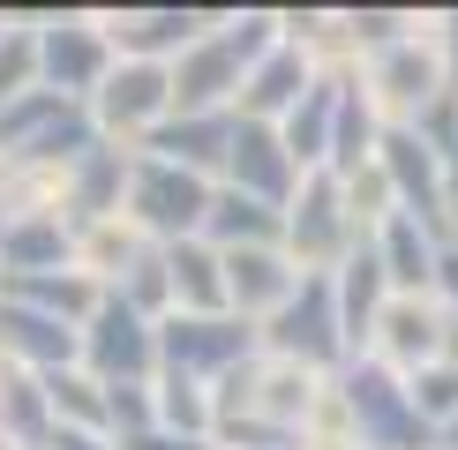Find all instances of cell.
Returning a JSON list of instances; mask_svg holds the SVG:
<instances>
[{
	"mask_svg": "<svg viewBox=\"0 0 458 450\" xmlns=\"http://www.w3.org/2000/svg\"><path fill=\"white\" fill-rule=\"evenodd\" d=\"M338 398H346L353 443L360 450H436V428L413 412V390L398 383L384 361H360L338 375Z\"/></svg>",
	"mask_w": 458,
	"mask_h": 450,
	"instance_id": "6da1fadb",
	"label": "cell"
},
{
	"mask_svg": "<svg viewBox=\"0 0 458 450\" xmlns=\"http://www.w3.org/2000/svg\"><path fill=\"white\" fill-rule=\"evenodd\" d=\"M98 121H90L75 98H61V90H30V98H15L8 112H0V150L23 165H68L83 158V150H98Z\"/></svg>",
	"mask_w": 458,
	"mask_h": 450,
	"instance_id": "7a4b0ae2",
	"label": "cell"
},
{
	"mask_svg": "<svg viewBox=\"0 0 458 450\" xmlns=\"http://www.w3.org/2000/svg\"><path fill=\"white\" fill-rule=\"evenodd\" d=\"M211 196H218V188L203 180V173H188V165L136 158V180H128V225L158 233V248H174V240H203Z\"/></svg>",
	"mask_w": 458,
	"mask_h": 450,
	"instance_id": "3957f363",
	"label": "cell"
},
{
	"mask_svg": "<svg viewBox=\"0 0 458 450\" xmlns=\"http://www.w3.org/2000/svg\"><path fill=\"white\" fill-rule=\"evenodd\" d=\"M263 346L278 361H301V368H331L346 353V315H338V278H301V293L263 323Z\"/></svg>",
	"mask_w": 458,
	"mask_h": 450,
	"instance_id": "277c9868",
	"label": "cell"
},
{
	"mask_svg": "<svg viewBox=\"0 0 458 450\" xmlns=\"http://www.w3.org/2000/svg\"><path fill=\"white\" fill-rule=\"evenodd\" d=\"M360 240H369V233H360V218L346 211V188H338L331 173L301 180L293 211H285V255H293V262H301L309 278H323V262L353 255Z\"/></svg>",
	"mask_w": 458,
	"mask_h": 450,
	"instance_id": "5b68a950",
	"label": "cell"
},
{
	"mask_svg": "<svg viewBox=\"0 0 458 450\" xmlns=\"http://www.w3.org/2000/svg\"><path fill=\"white\" fill-rule=\"evenodd\" d=\"M256 353V323L248 315H165L158 323V361L165 375H233Z\"/></svg>",
	"mask_w": 458,
	"mask_h": 450,
	"instance_id": "8992f818",
	"label": "cell"
},
{
	"mask_svg": "<svg viewBox=\"0 0 458 450\" xmlns=\"http://www.w3.org/2000/svg\"><path fill=\"white\" fill-rule=\"evenodd\" d=\"M83 368L98 375V383H143V375L158 368V330H150L121 293H106L98 315L83 323Z\"/></svg>",
	"mask_w": 458,
	"mask_h": 450,
	"instance_id": "52a82bcc",
	"label": "cell"
},
{
	"mask_svg": "<svg viewBox=\"0 0 458 450\" xmlns=\"http://www.w3.org/2000/svg\"><path fill=\"white\" fill-rule=\"evenodd\" d=\"M369 105L391 112V128H428V105L436 90H444V68H436V53L421 46V38H398V46H384L369 61Z\"/></svg>",
	"mask_w": 458,
	"mask_h": 450,
	"instance_id": "ba28073f",
	"label": "cell"
},
{
	"mask_svg": "<svg viewBox=\"0 0 458 450\" xmlns=\"http://www.w3.org/2000/svg\"><path fill=\"white\" fill-rule=\"evenodd\" d=\"M113 61V38L98 23H75V15H53L38 30V83L61 90V98H98L106 90V68Z\"/></svg>",
	"mask_w": 458,
	"mask_h": 450,
	"instance_id": "9c48e42d",
	"label": "cell"
},
{
	"mask_svg": "<svg viewBox=\"0 0 458 450\" xmlns=\"http://www.w3.org/2000/svg\"><path fill=\"white\" fill-rule=\"evenodd\" d=\"M158 121H174V68H158V61H121L106 75V90H98V136H143L150 143V128Z\"/></svg>",
	"mask_w": 458,
	"mask_h": 450,
	"instance_id": "30bf717a",
	"label": "cell"
},
{
	"mask_svg": "<svg viewBox=\"0 0 458 450\" xmlns=\"http://www.w3.org/2000/svg\"><path fill=\"white\" fill-rule=\"evenodd\" d=\"M376 346H384V368H398L413 383L421 368L451 361V308L444 300H421V293H391L384 323H376Z\"/></svg>",
	"mask_w": 458,
	"mask_h": 450,
	"instance_id": "8fae6325",
	"label": "cell"
},
{
	"mask_svg": "<svg viewBox=\"0 0 458 450\" xmlns=\"http://www.w3.org/2000/svg\"><path fill=\"white\" fill-rule=\"evenodd\" d=\"M293 150H285V136L271 121H241L233 128V158H225V188H241V196H256V203H293Z\"/></svg>",
	"mask_w": 458,
	"mask_h": 450,
	"instance_id": "7c38bea8",
	"label": "cell"
},
{
	"mask_svg": "<svg viewBox=\"0 0 458 450\" xmlns=\"http://www.w3.org/2000/svg\"><path fill=\"white\" fill-rule=\"evenodd\" d=\"M0 353L23 361V368H38V375H61V368L83 361V330L61 323V315H46V308L0 300Z\"/></svg>",
	"mask_w": 458,
	"mask_h": 450,
	"instance_id": "4fadbf2b",
	"label": "cell"
},
{
	"mask_svg": "<svg viewBox=\"0 0 458 450\" xmlns=\"http://www.w3.org/2000/svg\"><path fill=\"white\" fill-rule=\"evenodd\" d=\"M301 262L285 255V248H233L225 255V300H233V315H248V323H256V315H278L285 300L301 293Z\"/></svg>",
	"mask_w": 458,
	"mask_h": 450,
	"instance_id": "5bb4252c",
	"label": "cell"
},
{
	"mask_svg": "<svg viewBox=\"0 0 458 450\" xmlns=\"http://www.w3.org/2000/svg\"><path fill=\"white\" fill-rule=\"evenodd\" d=\"M233 128L241 112H174V121L150 128V158L165 165H188V173H225V158H233Z\"/></svg>",
	"mask_w": 458,
	"mask_h": 450,
	"instance_id": "9a60e30c",
	"label": "cell"
},
{
	"mask_svg": "<svg viewBox=\"0 0 458 450\" xmlns=\"http://www.w3.org/2000/svg\"><path fill=\"white\" fill-rule=\"evenodd\" d=\"M128 180H136V150L98 143V150H83V158H75L68 173H61V196H68V211L83 218V225H106L113 211H121Z\"/></svg>",
	"mask_w": 458,
	"mask_h": 450,
	"instance_id": "2e32d148",
	"label": "cell"
},
{
	"mask_svg": "<svg viewBox=\"0 0 458 450\" xmlns=\"http://www.w3.org/2000/svg\"><path fill=\"white\" fill-rule=\"evenodd\" d=\"M316 90V75H309V53L293 46V38H285V46L271 53V61H256V75H248L241 83V121H285V112H293L301 98H309Z\"/></svg>",
	"mask_w": 458,
	"mask_h": 450,
	"instance_id": "e0dca14e",
	"label": "cell"
},
{
	"mask_svg": "<svg viewBox=\"0 0 458 450\" xmlns=\"http://www.w3.org/2000/svg\"><path fill=\"white\" fill-rule=\"evenodd\" d=\"M165 286H174L181 315H233V300H225V255L211 240H174L165 248Z\"/></svg>",
	"mask_w": 458,
	"mask_h": 450,
	"instance_id": "ac0fdd59",
	"label": "cell"
},
{
	"mask_svg": "<svg viewBox=\"0 0 458 450\" xmlns=\"http://www.w3.org/2000/svg\"><path fill=\"white\" fill-rule=\"evenodd\" d=\"M203 23L211 15H188V8H150V15H113L106 38H113V53H128V61H158L165 68V53H181L203 38Z\"/></svg>",
	"mask_w": 458,
	"mask_h": 450,
	"instance_id": "d6986e66",
	"label": "cell"
},
{
	"mask_svg": "<svg viewBox=\"0 0 458 450\" xmlns=\"http://www.w3.org/2000/svg\"><path fill=\"white\" fill-rule=\"evenodd\" d=\"M203 240H211L218 255H233V248H285V211L241 196V188H218L211 218H203Z\"/></svg>",
	"mask_w": 458,
	"mask_h": 450,
	"instance_id": "ffe728a7",
	"label": "cell"
},
{
	"mask_svg": "<svg viewBox=\"0 0 458 450\" xmlns=\"http://www.w3.org/2000/svg\"><path fill=\"white\" fill-rule=\"evenodd\" d=\"M369 240H376V255H384V271H391V293H436V255L444 248L421 233L413 211H391Z\"/></svg>",
	"mask_w": 458,
	"mask_h": 450,
	"instance_id": "44dd1931",
	"label": "cell"
},
{
	"mask_svg": "<svg viewBox=\"0 0 458 450\" xmlns=\"http://www.w3.org/2000/svg\"><path fill=\"white\" fill-rule=\"evenodd\" d=\"M46 271H68L61 211H15L8 240H0V278H46Z\"/></svg>",
	"mask_w": 458,
	"mask_h": 450,
	"instance_id": "7402d4cb",
	"label": "cell"
},
{
	"mask_svg": "<svg viewBox=\"0 0 458 450\" xmlns=\"http://www.w3.org/2000/svg\"><path fill=\"white\" fill-rule=\"evenodd\" d=\"M338 98H346V83H338V75H316V90H309V98H301V105L278 121V136H285V150H293V165H301V173H309V165H331Z\"/></svg>",
	"mask_w": 458,
	"mask_h": 450,
	"instance_id": "603a6c76",
	"label": "cell"
},
{
	"mask_svg": "<svg viewBox=\"0 0 458 450\" xmlns=\"http://www.w3.org/2000/svg\"><path fill=\"white\" fill-rule=\"evenodd\" d=\"M0 428H8L23 450L53 443V398H46V375H0Z\"/></svg>",
	"mask_w": 458,
	"mask_h": 450,
	"instance_id": "cb8c5ba5",
	"label": "cell"
},
{
	"mask_svg": "<svg viewBox=\"0 0 458 450\" xmlns=\"http://www.w3.org/2000/svg\"><path fill=\"white\" fill-rule=\"evenodd\" d=\"M46 398H53V421L61 428H83V436H106V383L98 375H75V368H61V375H46Z\"/></svg>",
	"mask_w": 458,
	"mask_h": 450,
	"instance_id": "d4e9b609",
	"label": "cell"
},
{
	"mask_svg": "<svg viewBox=\"0 0 458 450\" xmlns=\"http://www.w3.org/2000/svg\"><path fill=\"white\" fill-rule=\"evenodd\" d=\"M30 90H46L38 83V30L0 23V112H8L15 98H30Z\"/></svg>",
	"mask_w": 458,
	"mask_h": 450,
	"instance_id": "484cf974",
	"label": "cell"
},
{
	"mask_svg": "<svg viewBox=\"0 0 458 450\" xmlns=\"http://www.w3.org/2000/svg\"><path fill=\"white\" fill-rule=\"evenodd\" d=\"M436 293H444V308L458 315V240H451L444 255H436Z\"/></svg>",
	"mask_w": 458,
	"mask_h": 450,
	"instance_id": "4316f807",
	"label": "cell"
},
{
	"mask_svg": "<svg viewBox=\"0 0 458 450\" xmlns=\"http://www.w3.org/2000/svg\"><path fill=\"white\" fill-rule=\"evenodd\" d=\"M121 450H211V436H136Z\"/></svg>",
	"mask_w": 458,
	"mask_h": 450,
	"instance_id": "83f0119b",
	"label": "cell"
},
{
	"mask_svg": "<svg viewBox=\"0 0 458 450\" xmlns=\"http://www.w3.org/2000/svg\"><path fill=\"white\" fill-rule=\"evenodd\" d=\"M444 90H451V105H458V15H451V30H444Z\"/></svg>",
	"mask_w": 458,
	"mask_h": 450,
	"instance_id": "f1b7e54d",
	"label": "cell"
},
{
	"mask_svg": "<svg viewBox=\"0 0 458 450\" xmlns=\"http://www.w3.org/2000/svg\"><path fill=\"white\" fill-rule=\"evenodd\" d=\"M444 180H451V203H458V136L444 143Z\"/></svg>",
	"mask_w": 458,
	"mask_h": 450,
	"instance_id": "f546056e",
	"label": "cell"
},
{
	"mask_svg": "<svg viewBox=\"0 0 458 450\" xmlns=\"http://www.w3.org/2000/svg\"><path fill=\"white\" fill-rule=\"evenodd\" d=\"M444 443H451V450H458V428H451V436H444Z\"/></svg>",
	"mask_w": 458,
	"mask_h": 450,
	"instance_id": "4dcf8cb0",
	"label": "cell"
},
{
	"mask_svg": "<svg viewBox=\"0 0 458 450\" xmlns=\"http://www.w3.org/2000/svg\"><path fill=\"white\" fill-rule=\"evenodd\" d=\"M285 450H301V443H285Z\"/></svg>",
	"mask_w": 458,
	"mask_h": 450,
	"instance_id": "1f68e13d",
	"label": "cell"
}]
</instances>
